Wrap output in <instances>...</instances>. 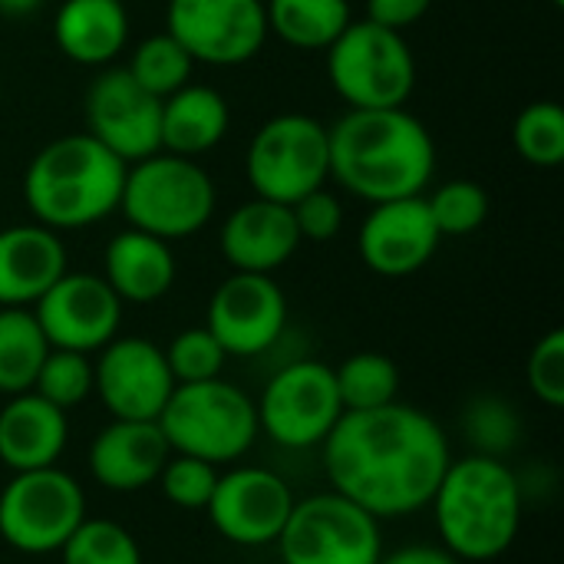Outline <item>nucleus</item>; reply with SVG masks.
<instances>
[{
    "label": "nucleus",
    "mask_w": 564,
    "mask_h": 564,
    "mask_svg": "<svg viewBox=\"0 0 564 564\" xmlns=\"http://www.w3.org/2000/svg\"><path fill=\"white\" fill-rule=\"evenodd\" d=\"M449 463L440 423L403 403L350 410L324 440V469L334 492L373 519L426 509Z\"/></svg>",
    "instance_id": "f257e3e1"
},
{
    "label": "nucleus",
    "mask_w": 564,
    "mask_h": 564,
    "mask_svg": "<svg viewBox=\"0 0 564 564\" xmlns=\"http://www.w3.org/2000/svg\"><path fill=\"white\" fill-rule=\"evenodd\" d=\"M327 149L330 175L370 205L423 195L436 169L430 129L403 106L350 109L327 129Z\"/></svg>",
    "instance_id": "f03ea898"
},
{
    "label": "nucleus",
    "mask_w": 564,
    "mask_h": 564,
    "mask_svg": "<svg viewBox=\"0 0 564 564\" xmlns=\"http://www.w3.org/2000/svg\"><path fill=\"white\" fill-rule=\"evenodd\" d=\"M126 162L89 132L43 145L23 175V202L36 225L73 231L109 218L119 208Z\"/></svg>",
    "instance_id": "7ed1b4c3"
},
{
    "label": "nucleus",
    "mask_w": 564,
    "mask_h": 564,
    "mask_svg": "<svg viewBox=\"0 0 564 564\" xmlns=\"http://www.w3.org/2000/svg\"><path fill=\"white\" fill-rule=\"evenodd\" d=\"M430 506L446 552L459 562L499 558L512 549L522 525L519 479L492 456L449 463Z\"/></svg>",
    "instance_id": "20e7f679"
},
{
    "label": "nucleus",
    "mask_w": 564,
    "mask_h": 564,
    "mask_svg": "<svg viewBox=\"0 0 564 564\" xmlns=\"http://www.w3.org/2000/svg\"><path fill=\"white\" fill-rule=\"evenodd\" d=\"M159 430L172 453L205 459L212 466L241 459L258 436V406L245 390L221 377L202 383H175L159 413Z\"/></svg>",
    "instance_id": "39448f33"
},
{
    "label": "nucleus",
    "mask_w": 564,
    "mask_h": 564,
    "mask_svg": "<svg viewBox=\"0 0 564 564\" xmlns=\"http://www.w3.org/2000/svg\"><path fill=\"white\" fill-rule=\"evenodd\" d=\"M119 212L129 218V228L162 241L188 238L208 225L215 212V185L195 159L155 152L126 165Z\"/></svg>",
    "instance_id": "423d86ee"
},
{
    "label": "nucleus",
    "mask_w": 564,
    "mask_h": 564,
    "mask_svg": "<svg viewBox=\"0 0 564 564\" xmlns=\"http://www.w3.org/2000/svg\"><path fill=\"white\" fill-rule=\"evenodd\" d=\"M327 76L350 109H393L413 96L416 59L400 30L350 20L327 46Z\"/></svg>",
    "instance_id": "0eeeda50"
},
{
    "label": "nucleus",
    "mask_w": 564,
    "mask_h": 564,
    "mask_svg": "<svg viewBox=\"0 0 564 564\" xmlns=\"http://www.w3.org/2000/svg\"><path fill=\"white\" fill-rule=\"evenodd\" d=\"M245 172L258 198L281 205H294L301 195L324 188L330 178L327 126L304 112L268 119L248 145Z\"/></svg>",
    "instance_id": "6e6552de"
},
{
    "label": "nucleus",
    "mask_w": 564,
    "mask_h": 564,
    "mask_svg": "<svg viewBox=\"0 0 564 564\" xmlns=\"http://www.w3.org/2000/svg\"><path fill=\"white\" fill-rule=\"evenodd\" d=\"M86 519V496L79 482L56 469L13 473L0 492V539L23 555H50Z\"/></svg>",
    "instance_id": "1a4fd4ad"
},
{
    "label": "nucleus",
    "mask_w": 564,
    "mask_h": 564,
    "mask_svg": "<svg viewBox=\"0 0 564 564\" xmlns=\"http://www.w3.org/2000/svg\"><path fill=\"white\" fill-rule=\"evenodd\" d=\"M284 564H380V519L340 492L294 502L281 535Z\"/></svg>",
    "instance_id": "9d476101"
},
{
    "label": "nucleus",
    "mask_w": 564,
    "mask_h": 564,
    "mask_svg": "<svg viewBox=\"0 0 564 564\" xmlns=\"http://www.w3.org/2000/svg\"><path fill=\"white\" fill-rule=\"evenodd\" d=\"M258 426L281 446L304 449L327 440L344 416L334 367L321 360H297L271 377L261 393Z\"/></svg>",
    "instance_id": "9b49d317"
},
{
    "label": "nucleus",
    "mask_w": 564,
    "mask_h": 564,
    "mask_svg": "<svg viewBox=\"0 0 564 564\" xmlns=\"http://www.w3.org/2000/svg\"><path fill=\"white\" fill-rule=\"evenodd\" d=\"M165 30L195 63L238 66L268 40L264 0H169Z\"/></svg>",
    "instance_id": "f8f14e48"
},
{
    "label": "nucleus",
    "mask_w": 564,
    "mask_h": 564,
    "mask_svg": "<svg viewBox=\"0 0 564 564\" xmlns=\"http://www.w3.org/2000/svg\"><path fill=\"white\" fill-rule=\"evenodd\" d=\"M86 132L126 165L162 152V99L142 89L126 66H106L83 99Z\"/></svg>",
    "instance_id": "ddd939ff"
},
{
    "label": "nucleus",
    "mask_w": 564,
    "mask_h": 564,
    "mask_svg": "<svg viewBox=\"0 0 564 564\" xmlns=\"http://www.w3.org/2000/svg\"><path fill=\"white\" fill-rule=\"evenodd\" d=\"M288 324L284 291L271 274L235 271L221 281L208 301L205 327L221 344L228 357H258L264 354Z\"/></svg>",
    "instance_id": "4468645a"
},
{
    "label": "nucleus",
    "mask_w": 564,
    "mask_h": 564,
    "mask_svg": "<svg viewBox=\"0 0 564 564\" xmlns=\"http://www.w3.org/2000/svg\"><path fill=\"white\" fill-rule=\"evenodd\" d=\"M93 390L112 420H159L175 380L162 347L142 337H112L93 364Z\"/></svg>",
    "instance_id": "2eb2a0df"
},
{
    "label": "nucleus",
    "mask_w": 564,
    "mask_h": 564,
    "mask_svg": "<svg viewBox=\"0 0 564 564\" xmlns=\"http://www.w3.org/2000/svg\"><path fill=\"white\" fill-rule=\"evenodd\" d=\"M33 307L46 344L79 354L102 350L122 321V301L96 274L66 271Z\"/></svg>",
    "instance_id": "dca6fc26"
},
{
    "label": "nucleus",
    "mask_w": 564,
    "mask_h": 564,
    "mask_svg": "<svg viewBox=\"0 0 564 564\" xmlns=\"http://www.w3.org/2000/svg\"><path fill=\"white\" fill-rule=\"evenodd\" d=\"M291 509H294V496L288 482L258 466H245L218 476L215 492L205 506L212 525L228 542L248 549L278 542Z\"/></svg>",
    "instance_id": "f3484780"
},
{
    "label": "nucleus",
    "mask_w": 564,
    "mask_h": 564,
    "mask_svg": "<svg viewBox=\"0 0 564 564\" xmlns=\"http://www.w3.org/2000/svg\"><path fill=\"white\" fill-rule=\"evenodd\" d=\"M443 235L423 195L377 202L360 225V258L373 274L406 278L430 264Z\"/></svg>",
    "instance_id": "a211bd4d"
},
{
    "label": "nucleus",
    "mask_w": 564,
    "mask_h": 564,
    "mask_svg": "<svg viewBox=\"0 0 564 564\" xmlns=\"http://www.w3.org/2000/svg\"><path fill=\"white\" fill-rule=\"evenodd\" d=\"M172 449L155 420H112L89 446L93 479L109 492H135L159 479Z\"/></svg>",
    "instance_id": "6ab92c4d"
},
{
    "label": "nucleus",
    "mask_w": 564,
    "mask_h": 564,
    "mask_svg": "<svg viewBox=\"0 0 564 564\" xmlns=\"http://www.w3.org/2000/svg\"><path fill=\"white\" fill-rule=\"evenodd\" d=\"M301 245L291 205L251 198L238 205L221 228V254L235 271L274 274Z\"/></svg>",
    "instance_id": "aec40b11"
},
{
    "label": "nucleus",
    "mask_w": 564,
    "mask_h": 564,
    "mask_svg": "<svg viewBox=\"0 0 564 564\" xmlns=\"http://www.w3.org/2000/svg\"><path fill=\"white\" fill-rule=\"evenodd\" d=\"M66 274V248L53 228L13 225L0 231V307L36 304Z\"/></svg>",
    "instance_id": "412c9836"
},
{
    "label": "nucleus",
    "mask_w": 564,
    "mask_h": 564,
    "mask_svg": "<svg viewBox=\"0 0 564 564\" xmlns=\"http://www.w3.org/2000/svg\"><path fill=\"white\" fill-rule=\"evenodd\" d=\"M66 413L33 390L10 397L0 410V463L13 473L46 469L66 449Z\"/></svg>",
    "instance_id": "4be33fe9"
},
{
    "label": "nucleus",
    "mask_w": 564,
    "mask_h": 564,
    "mask_svg": "<svg viewBox=\"0 0 564 564\" xmlns=\"http://www.w3.org/2000/svg\"><path fill=\"white\" fill-rule=\"evenodd\" d=\"M102 281L116 291L119 301L152 304L165 297L175 281V254L169 241L139 228H126L106 245Z\"/></svg>",
    "instance_id": "5701e85b"
},
{
    "label": "nucleus",
    "mask_w": 564,
    "mask_h": 564,
    "mask_svg": "<svg viewBox=\"0 0 564 564\" xmlns=\"http://www.w3.org/2000/svg\"><path fill=\"white\" fill-rule=\"evenodd\" d=\"M53 40L79 66H109L129 40V13L122 0H63Z\"/></svg>",
    "instance_id": "b1692460"
},
{
    "label": "nucleus",
    "mask_w": 564,
    "mask_h": 564,
    "mask_svg": "<svg viewBox=\"0 0 564 564\" xmlns=\"http://www.w3.org/2000/svg\"><path fill=\"white\" fill-rule=\"evenodd\" d=\"M228 132V102L218 89L188 83L162 99V152L195 159L215 149Z\"/></svg>",
    "instance_id": "393cba45"
},
{
    "label": "nucleus",
    "mask_w": 564,
    "mask_h": 564,
    "mask_svg": "<svg viewBox=\"0 0 564 564\" xmlns=\"http://www.w3.org/2000/svg\"><path fill=\"white\" fill-rule=\"evenodd\" d=\"M268 33L297 50H327L354 20L347 0H268Z\"/></svg>",
    "instance_id": "a878e982"
},
{
    "label": "nucleus",
    "mask_w": 564,
    "mask_h": 564,
    "mask_svg": "<svg viewBox=\"0 0 564 564\" xmlns=\"http://www.w3.org/2000/svg\"><path fill=\"white\" fill-rule=\"evenodd\" d=\"M50 354V344L26 307H0V393L17 397L33 390V380Z\"/></svg>",
    "instance_id": "bb28decb"
},
{
    "label": "nucleus",
    "mask_w": 564,
    "mask_h": 564,
    "mask_svg": "<svg viewBox=\"0 0 564 564\" xmlns=\"http://www.w3.org/2000/svg\"><path fill=\"white\" fill-rule=\"evenodd\" d=\"M334 380H337L344 413H350V410H380L387 403H397L400 370L387 354H373V350L354 354L334 370Z\"/></svg>",
    "instance_id": "cd10ccee"
},
{
    "label": "nucleus",
    "mask_w": 564,
    "mask_h": 564,
    "mask_svg": "<svg viewBox=\"0 0 564 564\" xmlns=\"http://www.w3.org/2000/svg\"><path fill=\"white\" fill-rule=\"evenodd\" d=\"M129 76L149 89L152 96L165 99L172 96L175 89L188 86L192 83V69H195V59L188 56V50L165 30V33H155L149 40H142L132 53V59L126 63Z\"/></svg>",
    "instance_id": "c85d7f7f"
},
{
    "label": "nucleus",
    "mask_w": 564,
    "mask_h": 564,
    "mask_svg": "<svg viewBox=\"0 0 564 564\" xmlns=\"http://www.w3.org/2000/svg\"><path fill=\"white\" fill-rule=\"evenodd\" d=\"M516 149L529 165L558 169L564 162V109L552 99L532 102L516 119Z\"/></svg>",
    "instance_id": "c756f323"
},
{
    "label": "nucleus",
    "mask_w": 564,
    "mask_h": 564,
    "mask_svg": "<svg viewBox=\"0 0 564 564\" xmlns=\"http://www.w3.org/2000/svg\"><path fill=\"white\" fill-rule=\"evenodd\" d=\"M63 564H142L135 539L109 519H83L59 549Z\"/></svg>",
    "instance_id": "7c9ffc66"
},
{
    "label": "nucleus",
    "mask_w": 564,
    "mask_h": 564,
    "mask_svg": "<svg viewBox=\"0 0 564 564\" xmlns=\"http://www.w3.org/2000/svg\"><path fill=\"white\" fill-rule=\"evenodd\" d=\"M33 393L43 397L46 403H53L63 413L79 406L93 393L89 354L50 347V354H46V360H43V367H40V373L33 380Z\"/></svg>",
    "instance_id": "2f4dec72"
},
{
    "label": "nucleus",
    "mask_w": 564,
    "mask_h": 564,
    "mask_svg": "<svg viewBox=\"0 0 564 564\" xmlns=\"http://www.w3.org/2000/svg\"><path fill=\"white\" fill-rule=\"evenodd\" d=\"M426 205H430L433 225L443 238L473 235L489 218V195L482 185H476L469 178H456V182L440 185L426 198Z\"/></svg>",
    "instance_id": "473e14b6"
},
{
    "label": "nucleus",
    "mask_w": 564,
    "mask_h": 564,
    "mask_svg": "<svg viewBox=\"0 0 564 564\" xmlns=\"http://www.w3.org/2000/svg\"><path fill=\"white\" fill-rule=\"evenodd\" d=\"M228 354L221 350V344L212 337L208 327H188L182 330L169 350H165V364L175 383H202V380H215L221 377Z\"/></svg>",
    "instance_id": "72a5a7b5"
},
{
    "label": "nucleus",
    "mask_w": 564,
    "mask_h": 564,
    "mask_svg": "<svg viewBox=\"0 0 564 564\" xmlns=\"http://www.w3.org/2000/svg\"><path fill=\"white\" fill-rule=\"evenodd\" d=\"M218 482V466L195 459V456H169V463L159 473L162 496L178 509H205Z\"/></svg>",
    "instance_id": "f704fd0d"
},
{
    "label": "nucleus",
    "mask_w": 564,
    "mask_h": 564,
    "mask_svg": "<svg viewBox=\"0 0 564 564\" xmlns=\"http://www.w3.org/2000/svg\"><path fill=\"white\" fill-rule=\"evenodd\" d=\"M529 387L532 393L552 406H564V330H549L529 354V367H525Z\"/></svg>",
    "instance_id": "c9c22d12"
},
{
    "label": "nucleus",
    "mask_w": 564,
    "mask_h": 564,
    "mask_svg": "<svg viewBox=\"0 0 564 564\" xmlns=\"http://www.w3.org/2000/svg\"><path fill=\"white\" fill-rule=\"evenodd\" d=\"M291 215H294L297 235L304 241H334L344 228V208H340L337 195L327 188H314V192L301 195L291 205Z\"/></svg>",
    "instance_id": "e433bc0d"
},
{
    "label": "nucleus",
    "mask_w": 564,
    "mask_h": 564,
    "mask_svg": "<svg viewBox=\"0 0 564 564\" xmlns=\"http://www.w3.org/2000/svg\"><path fill=\"white\" fill-rule=\"evenodd\" d=\"M430 3L433 0H367V20L403 33L430 10Z\"/></svg>",
    "instance_id": "4c0bfd02"
},
{
    "label": "nucleus",
    "mask_w": 564,
    "mask_h": 564,
    "mask_svg": "<svg viewBox=\"0 0 564 564\" xmlns=\"http://www.w3.org/2000/svg\"><path fill=\"white\" fill-rule=\"evenodd\" d=\"M380 564H463L453 552L446 549H433V545H410L400 549L387 558H380Z\"/></svg>",
    "instance_id": "58836bf2"
},
{
    "label": "nucleus",
    "mask_w": 564,
    "mask_h": 564,
    "mask_svg": "<svg viewBox=\"0 0 564 564\" xmlns=\"http://www.w3.org/2000/svg\"><path fill=\"white\" fill-rule=\"evenodd\" d=\"M43 0H0V17H10V20H20V17H30Z\"/></svg>",
    "instance_id": "ea45409f"
},
{
    "label": "nucleus",
    "mask_w": 564,
    "mask_h": 564,
    "mask_svg": "<svg viewBox=\"0 0 564 564\" xmlns=\"http://www.w3.org/2000/svg\"><path fill=\"white\" fill-rule=\"evenodd\" d=\"M552 3H555V7H564V0H552Z\"/></svg>",
    "instance_id": "a19ab883"
}]
</instances>
